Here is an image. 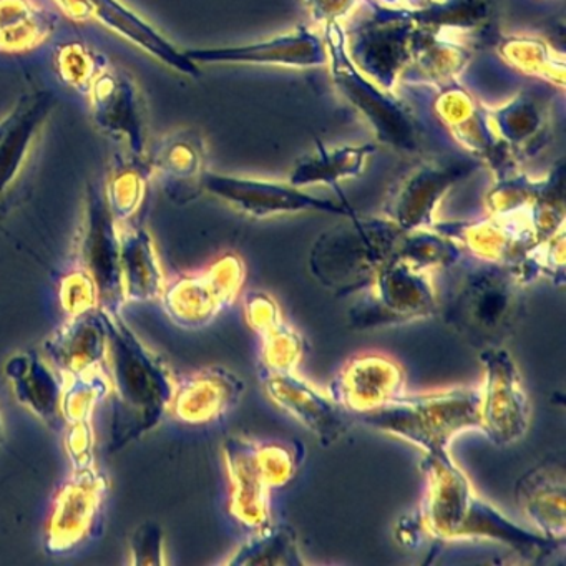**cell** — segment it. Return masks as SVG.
Wrapping results in <instances>:
<instances>
[{
	"label": "cell",
	"instance_id": "obj_7",
	"mask_svg": "<svg viewBox=\"0 0 566 566\" xmlns=\"http://www.w3.org/2000/svg\"><path fill=\"white\" fill-rule=\"evenodd\" d=\"M324 42L334 85L369 122L379 142L402 154H419L422 138L416 118L392 92L380 87L357 69L347 52L346 31L340 22L326 25Z\"/></svg>",
	"mask_w": 566,
	"mask_h": 566
},
{
	"label": "cell",
	"instance_id": "obj_23",
	"mask_svg": "<svg viewBox=\"0 0 566 566\" xmlns=\"http://www.w3.org/2000/svg\"><path fill=\"white\" fill-rule=\"evenodd\" d=\"M42 354L62 377L107 373L108 333L104 313L88 311L69 319L48 337Z\"/></svg>",
	"mask_w": 566,
	"mask_h": 566
},
{
	"label": "cell",
	"instance_id": "obj_10",
	"mask_svg": "<svg viewBox=\"0 0 566 566\" xmlns=\"http://www.w3.org/2000/svg\"><path fill=\"white\" fill-rule=\"evenodd\" d=\"M244 280V261L227 253L205 270L167 283L160 301L171 323L181 329H203L238 300Z\"/></svg>",
	"mask_w": 566,
	"mask_h": 566
},
{
	"label": "cell",
	"instance_id": "obj_16",
	"mask_svg": "<svg viewBox=\"0 0 566 566\" xmlns=\"http://www.w3.org/2000/svg\"><path fill=\"white\" fill-rule=\"evenodd\" d=\"M95 125L128 148V154L145 157L147 124L137 84L130 75L105 62L87 92Z\"/></svg>",
	"mask_w": 566,
	"mask_h": 566
},
{
	"label": "cell",
	"instance_id": "obj_14",
	"mask_svg": "<svg viewBox=\"0 0 566 566\" xmlns=\"http://www.w3.org/2000/svg\"><path fill=\"white\" fill-rule=\"evenodd\" d=\"M77 266L84 268L95 281L98 310L122 314L127 303L122 287L118 223L108 210L104 191L97 187H88L85 198Z\"/></svg>",
	"mask_w": 566,
	"mask_h": 566
},
{
	"label": "cell",
	"instance_id": "obj_18",
	"mask_svg": "<svg viewBox=\"0 0 566 566\" xmlns=\"http://www.w3.org/2000/svg\"><path fill=\"white\" fill-rule=\"evenodd\" d=\"M433 111L460 147L480 164L483 161L489 165L496 180L518 171L493 130L490 111L480 105L465 88L459 84L440 88Z\"/></svg>",
	"mask_w": 566,
	"mask_h": 566
},
{
	"label": "cell",
	"instance_id": "obj_43",
	"mask_svg": "<svg viewBox=\"0 0 566 566\" xmlns=\"http://www.w3.org/2000/svg\"><path fill=\"white\" fill-rule=\"evenodd\" d=\"M59 301L67 316H78L98 310V293L95 281L84 268L75 266L59 284Z\"/></svg>",
	"mask_w": 566,
	"mask_h": 566
},
{
	"label": "cell",
	"instance_id": "obj_44",
	"mask_svg": "<svg viewBox=\"0 0 566 566\" xmlns=\"http://www.w3.org/2000/svg\"><path fill=\"white\" fill-rule=\"evenodd\" d=\"M130 565L161 566L165 558V532L155 522H145L137 526L128 543Z\"/></svg>",
	"mask_w": 566,
	"mask_h": 566
},
{
	"label": "cell",
	"instance_id": "obj_31",
	"mask_svg": "<svg viewBox=\"0 0 566 566\" xmlns=\"http://www.w3.org/2000/svg\"><path fill=\"white\" fill-rule=\"evenodd\" d=\"M433 230L452 238L467 256L502 266H515L532 248L512 227L492 214L470 221H437Z\"/></svg>",
	"mask_w": 566,
	"mask_h": 566
},
{
	"label": "cell",
	"instance_id": "obj_5",
	"mask_svg": "<svg viewBox=\"0 0 566 566\" xmlns=\"http://www.w3.org/2000/svg\"><path fill=\"white\" fill-rule=\"evenodd\" d=\"M357 420L417 447L422 453L449 450L460 433L480 430V389L455 386L429 392H403Z\"/></svg>",
	"mask_w": 566,
	"mask_h": 566
},
{
	"label": "cell",
	"instance_id": "obj_24",
	"mask_svg": "<svg viewBox=\"0 0 566 566\" xmlns=\"http://www.w3.org/2000/svg\"><path fill=\"white\" fill-rule=\"evenodd\" d=\"M243 394V379L233 370L223 366L201 367L175 382L168 412L180 422L205 426L230 412Z\"/></svg>",
	"mask_w": 566,
	"mask_h": 566
},
{
	"label": "cell",
	"instance_id": "obj_27",
	"mask_svg": "<svg viewBox=\"0 0 566 566\" xmlns=\"http://www.w3.org/2000/svg\"><path fill=\"white\" fill-rule=\"evenodd\" d=\"M244 313L248 324L261 340V369L296 373L303 363L306 343L300 331L284 319L276 300L264 291H251L244 303Z\"/></svg>",
	"mask_w": 566,
	"mask_h": 566
},
{
	"label": "cell",
	"instance_id": "obj_20",
	"mask_svg": "<svg viewBox=\"0 0 566 566\" xmlns=\"http://www.w3.org/2000/svg\"><path fill=\"white\" fill-rule=\"evenodd\" d=\"M260 380L271 402L306 427L317 442L331 447L347 432V412L327 392L314 387L296 373L261 369Z\"/></svg>",
	"mask_w": 566,
	"mask_h": 566
},
{
	"label": "cell",
	"instance_id": "obj_36",
	"mask_svg": "<svg viewBox=\"0 0 566 566\" xmlns=\"http://www.w3.org/2000/svg\"><path fill=\"white\" fill-rule=\"evenodd\" d=\"M57 28V15L34 0H0V52L19 54L44 44Z\"/></svg>",
	"mask_w": 566,
	"mask_h": 566
},
{
	"label": "cell",
	"instance_id": "obj_26",
	"mask_svg": "<svg viewBox=\"0 0 566 566\" xmlns=\"http://www.w3.org/2000/svg\"><path fill=\"white\" fill-rule=\"evenodd\" d=\"M4 377L21 406L41 422L59 430L64 426L61 412L64 377L38 350L12 354L4 364Z\"/></svg>",
	"mask_w": 566,
	"mask_h": 566
},
{
	"label": "cell",
	"instance_id": "obj_3",
	"mask_svg": "<svg viewBox=\"0 0 566 566\" xmlns=\"http://www.w3.org/2000/svg\"><path fill=\"white\" fill-rule=\"evenodd\" d=\"M439 311L443 323L476 349L503 346L525 316V286L512 268L467 256L455 266Z\"/></svg>",
	"mask_w": 566,
	"mask_h": 566
},
{
	"label": "cell",
	"instance_id": "obj_22",
	"mask_svg": "<svg viewBox=\"0 0 566 566\" xmlns=\"http://www.w3.org/2000/svg\"><path fill=\"white\" fill-rule=\"evenodd\" d=\"M515 500L535 532L565 543L566 467L562 457H546L523 473L516 480Z\"/></svg>",
	"mask_w": 566,
	"mask_h": 566
},
{
	"label": "cell",
	"instance_id": "obj_13",
	"mask_svg": "<svg viewBox=\"0 0 566 566\" xmlns=\"http://www.w3.org/2000/svg\"><path fill=\"white\" fill-rule=\"evenodd\" d=\"M203 191L233 207L253 220H268L281 214L327 213L336 217H353L356 210L347 201H333L314 197L304 188L281 181L256 180V178L231 177L207 171Z\"/></svg>",
	"mask_w": 566,
	"mask_h": 566
},
{
	"label": "cell",
	"instance_id": "obj_21",
	"mask_svg": "<svg viewBox=\"0 0 566 566\" xmlns=\"http://www.w3.org/2000/svg\"><path fill=\"white\" fill-rule=\"evenodd\" d=\"M185 55L195 64L281 65V67L314 69L327 65L326 42L307 28L270 41L237 48L190 49Z\"/></svg>",
	"mask_w": 566,
	"mask_h": 566
},
{
	"label": "cell",
	"instance_id": "obj_17",
	"mask_svg": "<svg viewBox=\"0 0 566 566\" xmlns=\"http://www.w3.org/2000/svg\"><path fill=\"white\" fill-rule=\"evenodd\" d=\"M59 8L75 21H94L150 54L157 61L187 77L198 78L200 67L178 51L150 22L132 11L122 0H55Z\"/></svg>",
	"mask_w": 566,
	"mask_h": 566
},
{
	"label": "cell",
	"instance_id": "obj_4",
	"mask_svg": "<svg viewBox=\"0 0 566 566\" xmlns=\"http://www.w3.org/2000/svg\"><path fill=\"white\" fill-rule=\"evenodd\" d=\"M403 231L384 217H344L324 231L310 251L314 280L337 296L360 293L394 260Z\"/></svg>",
	"mask_w": 566,
	"mask_h": 566
},
{
	"label": "cell",
	"instance_id": "obj_29",
	"mask_svg": "<svg viewBox=\"0 0 566 566\" xmlns=\"http://www.w3.org/2000/svg\"><path fill=\"white\" fill-rule=\"evenodd\" d=\"M52 92L22 95L11 114L0 120V197L8 193L21 174L32 144L54 111Z\"/></svg>",
	"mask_w": 566,
	"mask_h": 566
},
{
	"label": "cell",
	"instance_id": "obj_34",
	"mask_svg": "<svg viewBox=\"0 0 566 566\" xmlns=\"http://www.w3.org/2000/svg\"><path fill=\"white\" fill-rule=\"evenodd\" d=\"M493 11L495 0H432L410 14L417 28L472 45L489 31Z\"/></svg>",
	"mask_w": 566,
	"mask_h": 566
},
{
	"label": "cell",
	"instance_id": "obj_28",
	"mask_svg": "<svg viewBox=\"0 0 566 566\" xmlns=\"http://www.w3.org/2000/svg\"><path fill=\"white\" fill-rule=\"evenodd\" d=\"M151 174L164 180L174 200H193L203 191L207 174V145L205 138L191 128L171 132L158 142L148 155Z\"/></svg>",
	"mask_w": 566,
	"mask_h": 566
},
{
	"label": "cell",
	"instance_id": "obj_39",
	"mask_svg": "<svg viewBox=\"0 0 566 566\" xmlns=\"http://www.w3.org/2000/svg\"><path fill=\"white\" fill-rule=\"evenodd\" d=\"M234 566H301L303 552L296 530L290 525H268L244 542L228 559Z\"/></svg>",
	"mask_w": 566,
	"mask_h": 566
},
{
	"label": "cell",
	"instance_id": "obj_32",
	"mask_svg": "<svg viewBox=\"0 0 566 566\" xmlns=\"http://www.w3.org/2000/svg\"><path fill=\"white\" fill-rule=\"evenodd\" d=\"M470 59L472 45L467 42L417 28L412 54L400 78L409 84L433 85L440 91L457 84Z\"/></svg>",
	"mask_w": 566,
	"mask_h": 566
},
{
	"label": "cell",
	"instance_id": "obj_25",
	"mask_svg": "<svg viewBox=\"0 0 566 566\" xmlns=\"http://www.w3.org/2000/svg\"><path fill=\"white\" fill-rule=\"evenodd\" d=\"M108 394L111 380L104 370L64 377L61 412L67 427L65 449L72 469L95 465L94 413Z\"/></svg>",
	"mask_w": 566,
	"mask_h": 566
},
{
	"label": "cell",
	"instance_id": "obj_38",
	"mask_svg": "<svg viewBox=\"0 0 566 566\" xmlns=\"http://www.w3.org/2000/svg\"><path fill=\"white\" fill-rule=\"evenodd\" d=\"M499 54L510 67L528 77L565 88V55L555 51L548 42L532 35H510L499 42Z\"/></svg>",
	"mask_w": 566,
	"mask_h": 566
},
{
	"label": "cell",
	"instance_id": "obj_30",
	"mask_svg": "<svg viewBox=\"0 0 566 566\" xmlns=\"http://www.w3.org/2000/svg\"><path fill=\"white\" fill-rule=\"evenodd\" d=\"M118 237L125 303L160 301L167 277L150 231L127 221L118 224Z\"/></svg>",
	"mask_w": 566,
	"mask_h": 566
},
{
	"label": "cell",
	"instance_id": "obj_41",
	"mask_svg": "<svg viewBox=\"0 0 566 566\" xmlns=\"http://www.w3.org/2000/svg\"><path fill=\"white\" fill-rule=\"evenodd\" d=\"M565 230H562L530 248L512 268L516 280L525 287L538 280H548L558 287L565 286Z\"/></svg>",
	"mask_w": 566,
	"mask_h": 566
},
{
	"label": "cell",
	"instance_id": "obj_1",
	"mask_svg": "<svg viewBox=\"0 0 566 566\" xmlns=\"http://www.w3.org/2000/svg\"><path fill=\"white\" fill-rule=\"evenodd\" d=\"M420 469L426 476V493L419 516L426 535L442 542L489 539L506 546L526 562H542L565 546L535 530L522 528L482 499L450 450L423 453Z\"/></svg>",
	"mask_w": 566,
	"mask_h": 566
},
{
	"label": "cell",
	"instance_id": "obj_15",
	"mask_svg": "<svg viewBox=\"0 0 566 566\" xmlns=\"http://www.w3.org/2000/svg\"><path fill=\"white\" fill-rule=\"evenodd\" d=\"M107 492V476L97 465L72 469L55 493L45 526V549L62 555L82 545L97 526Z\"/></svg>",
	"mask_w": 566,
	"mask_h": 566
},
{
	"label": "cell",
	"instance_id": "obj_40",
	"mask_svg": "<svg viewBox=\"0 0 566 566\" xmlns=\"http://www.w3.org/2000/svg\"><path fill=\"white\" fill-rule=\"evenodd\" d=\"M465 258L462 248L452 238L429 230L403 231L396 248L394 260L403 261L409 266L426 273L436 270H450Z\"/></svg>",
	"mask_w": 566,
	"mask_h": 566
},
{
	"label": "cell",
	"instance_id": "obj_11",
	"mask_svg": "<svg viewBox=\"0 0 566 566\" xmlns=\"http://www.w3.org/2000/svg\"><path fill=\"white\" fill-rule=\"evenodd\" d=\"M483 382L480 389V432L496 447H509L525 437L532 406L522 374L503 346L480 350Z\"/></svg>",
	"mask_w": 566,
	"mask_h": 566
},
{
	"label": "cell",
	"instance_id": "obj_6",
	"mask_svg": "<svg viewBox=\"0 0 566 566\" xmlns=\"http://www.w3.org/2000/svg\"><path fill=\"white\" fill-rule=\"evenodd\" d=\"M221 450L230 480L231 516L244 528H266L271 525V492L296 476L303 449L231 436Z\"/></svg>",
	"mask_w": 566,
	"mask_h": 566
},
{
	"label": "cell",
	"instance_id": "obj_33",
	"mask_svg": "<svg viewBox=\"0 0 566 566\" xmlns=\"http://www.w3.org/2000/svg\"><path fill=\"white\" fill-rule=\"evenodd\" d=\"M493 130L513 165L538 154L549 137V112L528 94H520L505 107L490 111Z\"/></svg>",
	"mask_w": 566,
	"mask_h": 566
},
{
	"label": "cell",
	"instance_id": "obj_37",
	"mask_svg": "<svg viewBox=\"0 0 566 566\" xmlns=\"http://www.w3.org/2000/svg\"><path fill=\"white\" fill-rule=\"evenodd\" d=\"M151 175L147 155L137 157L128 154L115 158L104 197L118 224L132 221L138 213L147 198Z\"/></svg>",
	"mask_w": 566,
	"mask_h": 566
},
{
	"label": "cell",
	"instance_id": "obj_47",
	"mask_svg": "<svg viewBox=\"0 0 566 566\" xmlns=\"http://www.w3.org/2000/svg\"><path fill=\"white\" fill-rule=\"evenodd\" d=\"M384 8L396 9V11H419V9L426 8L432 0H374Z\"/></svg>",
	"mask_w": 566,
	"mask_h": 566
},
{
	"label": "cell",
	"instance_id": "obj_12",
	"mask_svg": "<svg viewBox=\"0 0 566 566\" xmlns=\"http://www.w3.org/2000/svg\"><path fill=\"white\" fill-rule=\"evenodd\" d=\"M479 167L480 161L473 157L423 161L390 188L384 201V217L402 231L433 228L443 198Z\"/></svg>",
	"mask_w": 566,
	"mask_h": 566
},
{
	"label": "cell",
	"instance_id": "obj_9",
	"mask_svg": "<svg viewBox=\"0 0 566 566\" xmlns=\"http://www.w3.org/2000/svg\"><path fill=\"white\" fill-rule=\"evenodd\" d=\"M369 2L370 15L346 32L347 52L370 81L392 91L412 54L417 25L409 11Z\"/></svg>",
	"mask_w": 566,
	"mask_h": 566
},
{
	"label": "cell",
	"instance_id": "obj_19",
	"mask_svg": "<svg viewBox=\"0 0 566 566\" xmlns=\"http://www.w3.org/2000/svg\"><path fill=\"white\" fill-rule=\"evenodd\" d=\"M406 392V370L394 357L363 353L343 364L329 386V396L354 416L374 412Z\"/></svg>",
	"mask_w": 566,
	"mask_h": 566
},
{
	"label": "cell",
	"instance_id": "obj_42",
	"mask_svg": "<svg viewBox=\"0 0 566 566\" xmlns=\"http://www.w3.org/2000/svg\"><path fill=\"white\" fill-rule=\"evenodd\" d=\"M105 62L102 55L95 54L84 42H64L55 49L54 67L57 77L62 84L84 94H87Z\"/></svg>",
	"mask_w": 566,
	"mask_h": 566
},
{
	"label": "cell",
	"instance_id": "obj_45",
	"mask_svg": "<svg viewBox=\"0 0 566 566\" xmlns=\"http://www.w3.org/2000/svg\"><path fill=\"white\" fill-rule=\"evenodd\" d=\"M359 2L363 0H306V6L316 24L327 25L331 22H340Z\"/></svg>",
	"mask_w": 566,
	"mask_h": 566
},
{
	"label": "cell",
	"instance_id": "obj_8",
	"mask_svg": "<svg viewBox=\"0 0 566 566\" xmlns=\"http://www.w3.org/2000/svg\"><path fill=\"white\" fill-rule=\"evenodd\" d=\"M363 296L347 311V324L354 331L389 329L439 313V293L432 273L416 270L399 260L380 268Z\"/></svg>",
	"mask_w": 566,
	"mask_h": 566
},
{
	"label": "cell",
	"instance_id": "obj_2",
	"mask_svg": "<svg viewBox=\"0 0 566 566\" xmlns=\"http://www.w3.org/2000/svg\"><path fill=\"white\" fill-rule=\"evenodd\" d=\"M104 313V311H102ZM108 333L111 380V450L122 452L160 426L170 410L175 377L122 314L104 313Z\"/></svg>",
	"mask_w": 566,
	"mask_h": 566
},
{
	"label": "cell",
	"instance_id": "obj_48",
	"mask_svg": "<svg viewBox=\"0 0 566 566\" xmlns=\"http://www.w3.org/2000/svg\"><path fill=\"white\" fill-rule=\"evenodd\" d=\"M2 433H4V422H2V416H0V440H2Z\"/></svg>",
	"mask_w": 566,
	"mask_h": 566
},
{
	"label": "cell",
	"instance_id": "obj_35",
	"mask_svg": "<svg viewBox=\"0 0 566 566\" xmlns=\"http://www.w3.org/2000/svg\"><path fill=\"white\" fill-rule=\"evenodd\" d=\"M374 154L376 145L373 144L329 148L317 142L316 151L297 161L290 184L300 188L327 185L337 190L339 181L359 177L366 168L367 158Z\"/></svg>",
	"mask_w": 566,
	"mask_h": 566
},
{
	"label": "cell",
	"instance_id": "obj_46",
	"mask_svg": "<svg viewBox=\"0 0 566 566\" xmlns=\"http://www.w3.org/2000/svg\"><path fill=\"white\" fill-rule=\"evenodd\" d=\"M396 535L399 542H402L406 546H412L419 539V535H426L419 513L412 516H403L397 525Z\"/></svg>",
	"mask_w": 566,
	"mask_h": 566
}]
</instances>
